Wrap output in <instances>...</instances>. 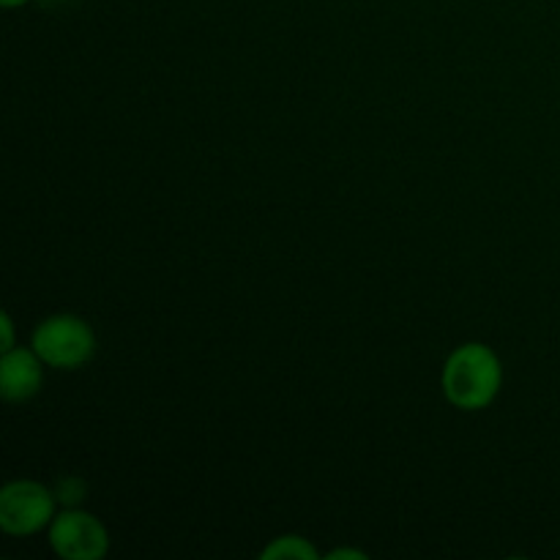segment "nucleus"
I'll use <instances>...</instances> for the list:
<instances>
[{"instance_id":"obj_4","label":"nucleus","mask_w":560,"mask_h":560,"mask_svg":"<svg viewBox=\"0 0 560 560\" xmlns=\"http://www.w3.org/2000/svg\"><path fill=\"white\" fill-rule=\"evenodd\" d=\"M49 547L63 560H102L109 550V530L82 509H63L49 523Z\"/></svg>"},{"instance_id":"obj_11","label":"nucleus","mask_w":560,"mask_h":560,"mask_svg":"<svg viewBox=\"0 0 560 560\" xmlns=\"http://www.w3.org/2000/svg\"><path fill=\"white\" fill-rule=\"evenodd\" d=\"M42 5H63V3H71V0H38Z\"/></svg>"},{"instance_id":"obj_6","label":"nucleus","mask_w":560,"mask_h":560,"mask_svg":"<svg viewBox=\"0 0 560 560\" xmlns=\"http://www.w3.org/2000/svg\"><path fill=\"white\" fill-rule=\"evenodd\" d=\"M262 560H317L315 547L304 536H279L266 550L260 552Z\"/></svg>"},{"instance_id":"obj_7","label":"nucleus","mask_w":560,"mask_h":560,"mask_svg":"<svg viewBox=\"0 0 560 560\" xmlns=\"http://www.w3.org/2000/svg\"><path fill=\"white\" fill-rule=\"evenodd\" d=\"M52 492L58 498V503H63L66 509H74L85 498V481L77 479V476H66V479L58 481V487Z\"/></svg>"},{"instance_id":"obj_8","label":"nucleus","mask_w":560,"mask_h":560,"mask_svg":"<svg viewBox=\"0 0 560 560\" xmlns=\"http://www.w3.org/2000/svg\"><path fill=\"white\" fill-rule=\"evenodd\" d=\"M0 328H3V337H0V353H5V350L16 348V342H14V320H11L9 312H3V315H0Z\"/></svg>"},{"instance_id":"obj_9","label":"nucleus","mask_w":560,"mask_h":560,"mask_svg":"<svg viewBox=\"0 0 560 560\" xmlns=\"http://www.w3.org/2000/svg\"><path fill=\"white\" fill-rule=\"evenodd\" d=\"M331 560H339V558H359V560H364L366 556L364 552H355V550H337V552H331V556H328Z\"/></svg>"},{"instance_id":"obj_2","label":"nucleus","mask_w":560,"mask_h":560,"mask_svg":"<svg viewBox=\"0 0 560 560\" xmlns=\"http://www.w3.org/2000/svg\"><path fill=\"white\" fill-rule=\"evenodd\" d=\"M31 348L52 370H80L96 353V334L77 315H52L33 331Z\"/></svg>"},{"instance_id":"obj_3","label":"nucleus","mask_w":560,"mask_h":560,"mask_svg":"<svg viewBox=\"0 0 560 560\" xmlns=\"http://www.w3.org/2000/svg\"><path fill=\"white\" fill-rule=\"evenodd\" d=\"M55 492L42 481L16 479L0 490V528L9 536H33L55 520Z\"/></svg>"},{"instance_id":"obj_10","label":"nucleus","mask_w":560,"mask_h":560,"mask_svg":"<svg viewBox=\"0 0 560 560\" xmlns=\"http://www.w3.org/2000/svg\"><path fill=\"white\" fill-rule=\"evenodd\" d=\"M25 3H31V0H0V5H3V9H20V5H25Z\"/></svg>"},{"instance_id":"obj_1","label":"nucleus","mask_w":560,"mask_h":560,"mask_svg":"<svg viewBox=\"0 0 560 560\" xmlns=\"http://www.w3.org/2000/svg\"><path fill=\"white\" fill-rule=\"evenodd\" d=\"M501 383V359L481 342L459 345L443 364V394L459 410H481L492 405Z\"/></svg>"},{"instance_id":"obj_5","label":"nucleus","mask_w":560,"mask_h":560,"mask_svg":"<svg viewBox=\"0 0 560 560\" xmlns=\"http://www.w3.org/2000/svg\"><path fill=\"white\" fill-rule=\"evenodd\" d=\"M44 361L36 350L11 348L0 355V394L9 402H25L42 392Z\"/></svg>"}]
</instances>
